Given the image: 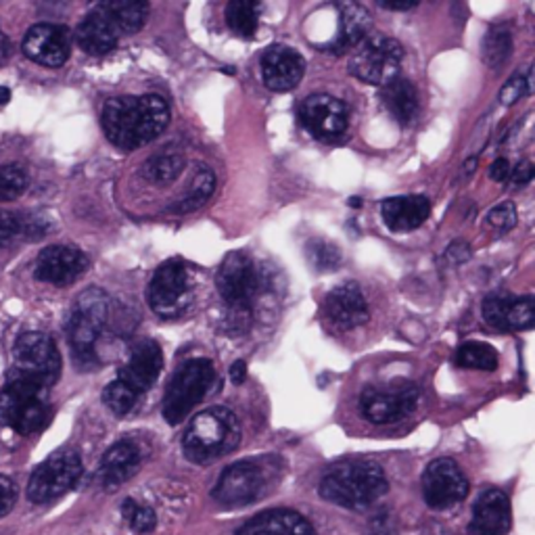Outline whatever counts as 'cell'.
Listing matches in <instances>:
<instances>
[{
	"instance_id": "6da1fadb",
	"label": "cell",
	"mask_w": 535,
	"mask_h": 535,
	"mask_svg": "<svg viewBox=\"0 0 535 535\" xmlns=\"http://www.w3.org/2000/svg\"><path fill=\"white\" fill-rule=\"evenodd\" d=\"M101 123L111 145L134 151L164 132L170 123V107L159 95L115 97L105 103Z\"/></svg>"
},
{
	"instance_id": "7a4b0ae2",
	"label": "cell",
	"mask_w": 535,
	"mask_h": 535,
	"mask_svg": "<svg viewBox=\"0 0 535 535\" xmlns=\"http://www.w3.org/2000/svg\"><path fill=\"white\" fill-rule=\"evenodd\" d=\"M385 471L372 460H344L331 466L320 481V496L337 506L364 510L387 494Z\"/></svg>"
},
{
	"instance_id": "3957f363",
	"label": "cell",
	"mask_w": 535,
	"mask_h": 535,
	"mask_svg": "<svg viewBox=\"0 0 535 535\" xmlns=\"http://www.w3.org/2000/svg\"><path fill=\"white\" fill-rule=\"evenodd\" d=\"M241 441V422L233 410L214 406L199 412L183 435L184 456L195 464H208L234 452Z\"/></svg>"
},
{
	"instance_id": "277c9868",
	"label": "cell",
	"mask_w": 535,
	"mask_h": 535,
	"mask_svg": "<svg viewBox=\"0 0 535 535\" xmlns=\"http://www.w3.org/2000/svg\"><path fill=\"white\" fill-rule=\"evenodd\" d=\"M107 322L109 295L98 287L82 291L67 318V339L72 345L73 362L80 366V370H95L98 366L97 344Z\"/></svg>"
},
{
	"instance_id": "5b68a950",
	"label": "cell",
	"mask_w": 535,
	"mask_h": 535,
	"mask_svg": "<svg viewBox=\"0 0 535 535\" xmlns=\"http://www.w3.org/2000/svg\"><path fill=\"white\" fill-rule=\"evenodd\" d=\"M48 391L51 389L9 372L7 385L0 391V425L20 435L42 431L53 416Z\"/></svg>"
},
{
	"instance_id": "8992f818",
	"label": "cell",
	"mask_w": 535,
	"mask_h": 535,
	"mask_svg": "<svg viewBox=\"0 0 535 535\" xmlns=\"http://www.w3.org/2000/svg\"><path fill=\"white\" fill-rule=\"evenodd\" d=\"M281 477L276 458H253L230 464L214 488V497L226 508H241L258 502L275 488Z\"/></svg>"
},
{
	"instance_id": "52a82bcc",
	"label": "cell",
	"mask_w": 535,
	"mask_h": 535,
	"mask_svg": "<svg viewBox=\"0 0 535 535\" xmlns=\"http://www.w3.org/2000/svg\"><path fill=\"white\" fill-rule=\"evenodd\" d=\"M216 383V369L208 358H191L174 372L164 395V419L167 425H180L199 402L205 400Z\"/></svg>"
},
{
	"instance_id": "ba28073f",
	"label": "cell",
	"mask_w": 535,
	"mask_h": 535,
	"mask_svg": "<svg viewBox=\"0 0 535 535\" xmlns=\"http://www.w3.org/2000/svg\"><path fill=\"white\" fill-rule=\"evenodd\" d=\"M216 287L226 303L228 316L236 322H249L255 295L259 291V275L251 255L245 251H230L217 268Z\"/></svg>"
},
{
	"instance_id": "9c48e42d",
	"label": "cell",
	"mask_w": 535,
	"mask_h": 535,
	"mask_svg": "<svg viewBox=\"0 0 535 535\" xmlns=\"http://www.w3.org/2000/svg\"><path fill=\"white\" fill-rule=\"evenodd\" d=\"M147 303L161 318L184 314L195 297V275L186 261L174 258L161 264L147 287Z\"/></svg>"
},
{
	"instance_id": "30bf717a",
	"label": "cell",
	"mask_w": 535,
	"mask_h": 535,
	"mask_svg": "<svg viewBox=\"0 0 535 535\" xmlns=\"http://www.w3.org/2000/svg\"><path fill=\"white\" fill-rule=\"evenodd\" d=\"M82 477V458L72 447L53 452L45 463L36 466L28 481V500L36 506L57 502L67 491L76 488Z\"/></svg>"
},
{
	"instance_id": "8fae6325",
	"label": "cell",
	"mask_w": 535,
	"mask_h": 535,
	"mask_svg": "<svg viewBox=\"0 0 535 535\" xmlns=\"http://www.w3.org/2000/svg\"><path fill=\"white\" fill-rule=\"evenodd\" d=\"M13 369L11 375L23 377L42 387L51 389L61 377V353L51 335L28 331L17 337L13 347Z\"/></svg>"
},
{
	"instance_id": "7c38bea8",
	"label": "cell",
	"mask_w": 535,
	"mask_h": 535,
	"mask_svg": "<svg viewBox=\"0 0 535 535\" xmlns=\"http://www.w3.org/2000/svg\"><path fill=\"white\" fill-rule=\"evenodd\" d=\"M420 402V389L412 381L369 385L360 394V412L372 425H391L412 414Z\"/></svg>"
},
{
	"instance_id": "4fadbf2b",
	"label": "cell",
	"mask_w": 535,
	"mask_h": 535,
	"mask_svg": "<svg viewBox=\"0 0 535 535\" xmlns=\"http://www.w3.org/2000/svg\"><path fill=\"white\" fill-rule=\"evenodd\" d=\"M403 47L387 36H369L362 45L353 48L350 72L366 84L387 86L400 78Z\"/></svg>"
},
{
	"instance_id": "5bb4252c",
	"label": "cell",
	"mask_w": 535,
	"mask_h": 535,
	"mask_svg": "<svg viewBox=\"0 0 535 535\" xmlns=\"http://www.w3.org/2000/svg\"><path fill=\"white\" fill-rule=\"evenodd\" d=\"M300 123L316 140L335 142L350 128V111L345 103L331 95H310L297 109Z\"/></svg>"
},
{
	"instance_id": "9a60e30c",
	"label": "cell",
	"mask_w": 535,
	"mask_h": 535,
	"mask_svg": "<svg viewBox=\"0 0 535 535\" xmlns=\"http://www.w3.org/2000/svg\"><path fill=\"white\" fill-rule=\"evenodd\" d=\"M422 496L435 510L452 508L469 496V479L452 458H437L422 475Z\"/></svg>"
},
{
	"instance_id": "2e32d148",
	"label": "cell",
	"mask_w": 535,
	"mask_h": 535,
	"mask_svg": "<svg viewBox=\"0 0 535 535\" xmlns=\"http://www.w3.org/2000/svg\"><path fill=\"white\" fill-rule=\"evenodd\" d=\"M23 55L42 67H61L70 59L72 34L57 23H38L28 30L23 38Z\"/></svg>"
},
{
	"instance_id": "e0dca14e",
	"label": "cell",
	"mask_w": 535,
	"mask_h": 535,
	"mask_svg": "<svg viewBox=\"0 0 535 535\" xmlns=\"http://www.w3.org/2000/svg\"><path fill=\"white\" fill-rule=\"evenodd\" d=\"M90 259L76 247L53 245L40 251L36 259L34 275L38 281L55 284V287H67L76 283L80 276L89 270Z\"/></svg>"
},
{
	"instance_id": "ac0fdd59",
	"label": "cell",
	"mask_w": 535,
	"mask_h": 535,
	"mask_svg": "<svg viewBox=\"0 0 535 535\" xmlns=\"http://www.w3.org/2000/svg\"><path fill=\"white\" fill-rule=\"evenodd\" d=\"M164 369V353L157 341L145 339L134 347L130 353L128 362L122 366L117 372L115 381H120L123 387H128L136 397H142L145 391H149L157 381Z\"/></svg>"
},
{
	"instance_id": "d6986e66",
	"label": "cell",
	"mask_w": 535,
	"mask_h": 535,
	"mask_svg": "<svg viewBox=\"0 0 535 535\" xmlns=\"http://www.w3.org/2000/svg\"><path fill=\"white\" fill-rule=\"evenodd\" d=\"M261 78L264 84L275 92H289L297 89L306 73V59L295 48L275 45L261 55Z\"/></svg>"
},
{
	"instance_id": "ffe728a7",
	"label": "cell",
	"mask_w": 535,
	"mask_h": 535,
	"mask_svg": "<svg viewBox=\"0 0 535 535\" xmlns=\"http://www.w3.org/2000/svg\"><path fill=\"white\" fill-rule=\"evenodd\" d=\"M327 318L341 331L362 327L370 318L369 301L358 287V283H341L339 287L328 291L325 300Z\"/></svg>"
},
{
	"instance_id": "44dd1931",
	"label": "cell",
	"mask_w": 535,
	"mask_h": 535,
	"mask_svg": "<svg viewBox=\"0 0 535 535\" xmlns=\"http://www.w3.org/2000/svg\"><path fill=\"white\" fill-rule=\"evenodd\" d=\"M513 514L510 500L502 489H488L477 497L472 506L469 535H502L508 533Z\"/></svg>"
},
{
	"instance_id": "7402d4cb",
	"label": "cell",
	"mask_w": 535,
	"mask_h": 535,
	"mask_svg": "<svg viewBox=\"0 0 535 535\" xmlns=\"http://www.w3.org/2000/svg\"><path fill=\"white\" fill-rule=\"evenodd\" d=\"M142 463V452L136 441L122 439L117 441L105 452L101 458V466H98V483L103 485V489H117L120 485L128 481L130 477H134V472L139 471Z\"/></svg>"
},
{
	"instance_id": "603a6c76",
	"label": "cell",
	"mask_w": 535,
	"mask_h": 535,
	"mask_svg": "<svg viewBox=\"0 0 535 535\" xmlns=\"http://www.w3.org/2000/svg\"><path fill=\"white\" fill-rule=\"evenodd\" d=\"M120 30H117L114 20H111L101 4H97L76 30V42L80 48L84 53L95 55V57H101V55L114 51L120 45Z\"/></svg>"
},
{
	"instance_id": "cb8c5ba5",
	"label": "cell",
	"mask_w": 535,
	"mask_h": 535,
	"mask_svg": "<svg viewBox=\"0 0 535 535\" xmlns=\"http://www.w3.org/2000/svg\"><path fill=\"white\" fill-rule=\"evenodd\" d=\"M431 216V201L425 195L389 197L381 203V217L385 226L394 233H410L420 228Z\"/></svg>"
},
{
	"instance_id": "d4e9b609",
	"label": "cell",
	"mask_w": 535,
	"mask_h": 535,
	"mask_svg": "<svg viewBox=\"0 0 535 535\" xmlns=\"http://www.w3.org/2000/svg\"><path fill=\"white\" fill-rule=\"evenodd\" d=\"M236 535H318L306 516L291 508H275L253 516Z\"/></svg>"
},
{
	"instance_id": "484cf974",
	"label": "cell",
	"mask_w": 535,
	"mask_h": 535,
	"mask_svg": "<svg viewBox=\"0 0 535 535\" xmlns=\"http://www.w3.org/2000/svg\"><path fill=\"white\" fill-rule=\"evenodd\" d=\"M372 26L370 13L362 4L345 3L339 7V34L327 48L331 53H345L362 45L369 38V30Z\"/></svg>"
},
{
	"instance_id": "4316f807",
	"label": "cell",
	"mask_w": 535,
	"mask_h": 535,
	"mask_svg": "<svg viewBox=\"0 0 535 535\" xmlns=\"http://www.w3.org/2000/svg\"><path fill=\"white\" fill-rule=\"evenodd\" d=\"M381 101L391 117L402 126H410L420 114V97L416 86L406 78H395L394 82L383 86Z\"/></svg>"
},
{
	"instance_id": "83f0119b",
	"label": "cell",
	"mask_w": 535,
	"mask_h": 535,
	"mask_svg": "<svg viewBox=\"0 0 535 535\" xmlns=\"http://www.w3.org/2000/svg\"><path fill=\"white\" fill-rule=\"evenodd\" d=\"M101 7L107 11V15L120 30L122 36H132L145 26L149 15L147 3H132V0H109L101 3Z\"/></svg>"
},
{
	"instance_id": "f1b7e54d",
	"label": "cell",
	"mask_w": 535,
	"mask_h": 535,
	"mask_svg": "<svg viewBox=\"0 0 535 535\" xmlns=\"http://www.w3.org/2000/svg\"><path fill=\"white\" fill-rule=\"evenodd\" d=\"M261 4L253 0H233L226 4V23L230 32L241 38H253L258 32Z\"/></svg>"
},
{
	"instance_id": "f546056e",
	"label": "cell",
	"mask_w": 535,
	"mask_h": 535,
	"mask_svg": "<svg viewBox=\"0 0 535 535\" xmlns=\"http://www.w3.org/2000/svg\"><path fill=\"white\" fill-rule=\"evenodd\" d=\"M513 53V32L504 26H494L481 40V57L489 70H497L506 64Z\"/></svg>"
},
{
	"instance_id": "4dcf8cb0",
	"label": "cell",
	"mask_w": 535,
	"mask_h": 535,
	"mask_svg": "<svg viewBox=\"0 0 535 535\" xmlns=\"http://www.w3.org/2000/svg\"><path fill=\"white\" fill-rule=\"evenodd\" d=\"M184 170V157L178 153H157L142 164V176L149 183L170 184Z\"/></svg>"
},
{
	"instance_id": "1f68e13d",
	"label": "cell",
	"mask_w": 535,
	"mask_h": 535,
	"mask_svg": "<svg viewBox=\"0 0 535 535\" xmlns=\"http://www.w3.org/2000/svg\"><path fill=\"white\" fill-rule=\"evenodd\" d=\"M216 189V174L209 170V167H201V172L197 174L195 180H192L191 189L186 195L176 201L170 208L174 214H189V211H195L197 208L208 201V199L214 195Z\"/></svg>"
},
{
	"instance_id": "d6a6232c",
	"label": "cell",
	"mask_w": 535,
	"mask_h": 535,
	"mask_svg": "<svg viewBox=\"0 0 535 535\" xmlns=\"http://www.w3.org/2000/svg\"><path fill=\"white\" fill-rule=\"evenodd\" d=\"M456 362L463 369L491 372L497 369V352L483 341H466L458 347Z\"/></svg>"
},
{
	"instance_id": "836d02e7",
	"label": "cell",
	"mask_w": 535,
	"mask_h": 535,
	"mask_svg": "<svg viewBox=\"0 0 535 535\" xmlns=\"http://www.w3.org/2000/svg\"><path fill=\"white\" fill-rule=\"evenodd\" d=\"M306 258L316 272H333L339 268L344 255L335 242L316 236L306 242Z\"/></svg>"
},
{
	"instance_id": "e575fe53",
	"label": "cell",
	"mask_w": 535,
	"mask_h": 535,
	"mask_svg": "<svg viewBox=\"0 0 535 535\" xmlns=\"http://www.w3.org/2000/svg\"><path fill=\"white\" fill-rule=\"evenodd\" d=\"M30 178L21 166H0V203L15 201L26 192Z\"/></svg>"
},
{
	"instance_id": "d590c367",
	"label": "cell",
	"mask_w": 535,
	"mask_h": 535,
	"mask_svg": "<svg viewBox=\"0 0 535 535\" xmlns=\"http://www.w3.org/2000/svg\"><path fill=\"white\" fill-rule=\"evenodd\" d=\"M535 322V301L531 295L513 297L506 314V331H527Z\"/></svg>"
},
{
	"instance_id": "8d00e7d4",
	"label": "cell",
	"mask_w": 535,
	"mask_h": 535,
	"mask_svg": "<svg viewBox=\"0 0 535 535\" xmlns=\"http://www.w3.org/2000/svg\"><path fill=\"white\" fill-rule=\"evenodd\" d=\"M140 397H136L128 387H123L120 381H111L103 391V402L115 416H126L132 412Z\"/></svg>"
},
{
	"instance_id": "74e56055",
	"label": "cell",
	"mask_w": 535,
	"mask_h": 535,
	"mask_svg": "<svg viewBox=\"0 0 535 535\" xmlns=\"http://www.w3.org/2000/svg\"><path fill=\"white\" fill-rule=\"evenodd\" d=\"M122 514L136 533H149L153 531L155 525H157V516H155L153 510L149 506H142L140 502L132 500V497L123 500Z\"/></svg>"
},
{
	"instance_id": "f35d334b",
	"label": "cell",
	"mask_w": 535,
	"mask_h": 535,
	"mask_svg": "<svg viewBox=\"0 0 535 535\" xmlns=\"http://www.w3.org/2000/svg\"><path fill=\"white\" fill-rule=\"evenodd\" d=\"M510 303H513V295L502 293V291L488 295L483 301V320L489 327L497 328V331H506V314Z\"/></svg>"
},
{
	"instance_id": "ab89813d",
	"label": "cell",
	"mask_w": 535,
	"mask_h": 535,
	"mask_svg": "<svg viewBox=\"0 0 535 535\" xmlns=\"http://www.w3.org/2000/svg\"><path fill=\"white\" fill-rule=\"evenodd\" d=\"M531 89H533V73H531V67H527V70L513 73V78L502 86L497 98H500L502 105L510 107V105L519 103L521 98H525L529 92H531Z\"/></svg>"
},
{
	"instance_id": "60d3db41",
	"label": "cell",
	"mask_w": 535,
	"mask_h": 535,
	"mask_svg": "<svg viewBox=\"0 0 535 535\" xmlns=\"http://www.w3.org/2000/svg\"><path fill=\"white\" fill-rule=\"evenodd\" d=\"M488 224L489 226H494L496 230H500V233H506L516 224V209H514V203H500L496 205L494 209H489L488 214Z\"/></svg>"
},
{
	"instance_id": "b9f144b4",
	"label": "cell",
	"mask_w": 535,
	"mask_h": 535,
	"mask_svg": "<svg viewBox=\"0 0 535 535\" xmlns=\"http://www.w3.org/2000/svg\"><path fill=\"white\" fill-rule=\"evenodd\" d=\"M17 234H21V217L15 211L0 209V247L9 245Z\"/></svg>"
},
{
	"instance_id": "7bdbcfd3",
	"label": "cell",
	"mask_w": 535,
	"mask_h": 535,
	"mask_svg": "<svg viewBox=\"0 0 535 535\" xmlns=\"http://www.w3.org/2000/svg\"><path fill=\"white\" fill-rule=\"evenodd\" d=\"M17 496H20V489H17L13 479L7 475H0V519L7 516L11 510L15 508Z\"/></svg>"
},
{
	"instance_id": "ee69618b",
	"label": "cell",
	"mask_w": 535,
	"mask_h": 535,
	"mask_svg": "<svg viewBox=\"0 0 535 535\" xmlns=\"http://www.w3.org/2000/svg\"><path fill=\"white\" fill-rule=\"evenodd\" d=\"M510 184L514 186V189H522V186L529 184L533 180V164L531 161H521L519 166H514L513 170H510Z\"/></svg>"
},
{
	"instance_id": "f6af8a7d",
	"label": "cell",
	"mask_w": 535,
	"mask_h": 535,
	"mask_svg": "<svg viewBox=\"0 0 535 535\" xmlns=\"http://www.w3.org/2000/svg\"><path fill=\"white\" fill-rule=\"evenodd\" d=\"M471 258V247L469 242L464 241H454L450 247H447V259L452 261V264H463Z\"/></svg>"
},
{
	"instance_id": "bcb514c9",
	"label": "cell",
	"mask_w": 535,
	"mask_h": 535,
	"mask_svg": "<svg viewBox=\"0 0 535 535\" xmlns=\"http://www.w3.org/2000/svg\"><path fill=\"white\" fill-rule=\"evenodd\" d=\"M510 170H513V167H510L508 159L500 157V159H496L494 164H491V167H489V176L494 178L496 183H504V180H508Z\"/></svg>"
},
{
	"instance_id": "7dc6e473",
	"label": "cell",
	"mask_w": 535,
	"mask_h": 535,
	"mask_svg": "<svg viewBox=\"0 0 535 535\" xmlns=\"http://www.w3.org/2000/svg\"><path fill=\"white\" fill-rule=\"evenodd\" d=\"M230 378H233L234 385L245 383L247 378V364L242 360H236V362L230 366Z\"/></svg>"
},
{
	"instance_id": "c3c4849f",
	"label": "cell",
	"mask_w": 535,
	"mask_h": 535,
	"mask_svg": "<svg viewBox=\"0 0 535 535\" xmlns=\"http://www.w3.org/2000/svg\"><path fill=\"white\" fill-rule=\"evenodd\" d=\"M378 7L387 11H412L419 7V3H378Z\"/></svg>"
},
{
	"instance_id": "681fc988",
	"label": "cell",
	"mask_w": 535,
	"mask_h": 535,
	"mask_svg": "<svg viewBox=\"0 0 535 535\" xmlns=\"http://www.w3.org/2000/svg\"><path fill=\"white\" fill-rule=\"evenodd\" d=\"M11 101V90L7 89V86H0V107L3 105H7Z\"/></svg>"
},
{
	"instance_id": "f907efd6",
	"label": "cell",
	"mask_w": 535,
	"mask_h": 535,
	"mask_svg": "<svg viewBox=\"0 0 535 535\" xmlns=\"http://www.w3.org/2000/svg\"><path fill=\"white\" fill-rule=\"evenodd\" d=\"M350 205H353V208H360V199H358V197L350 199Z\"/></svg>"
}]
</instances>
